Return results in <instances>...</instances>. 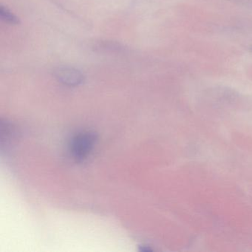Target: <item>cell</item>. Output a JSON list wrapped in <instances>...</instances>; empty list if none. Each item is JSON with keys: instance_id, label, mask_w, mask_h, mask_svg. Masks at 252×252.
<instances>
[{"instance_id": "obj_1", "label": "cell", "mask_w": 252, "mask_h": 252, "mask_svg": "<svg viewBox=\"0 0 252 252\" xmlns=\"http://www.w3.org/2000/svg\"><path fill=\"white\" fill-rule=\"evenodd\" d=\"M97 141L94 132H84L76 135L71 143V151L75 158L82 160L89 156Z\"/></svg>"}, {"instance_id": "obj_2", "label": "cell", "mask_w": 252, "mask_h": 252, "mask_svg": "<svg viewBox=\"0 0 252 252\" xmlns=\"http://www.w3.org/2000/svg\"><path fill=\"white\" fill-rule=\"evenodd\" d=\"M57 79L67 86L76 87L83 82L84 76L77 69L70 67H60L55 70Z\"/></svg>"}, {"instance_id": "obj_3", "label": "cell", "mask_w": 252, "mask_h": 252, "mask_svg": "<svg viewBox=\"0 0 252 252\" xmlns=\"http://www.w3.org/2000/svg\"><path fill=\"white\" fill-rule=\"evenodd\" d=\"M0 17L2 20L11 24H18L19 20L15 15L12 14L9 10L4 7L0 8Z\"/></svg>"}]
</instances>
